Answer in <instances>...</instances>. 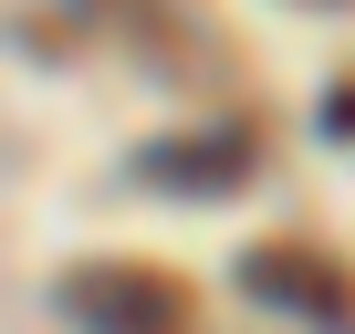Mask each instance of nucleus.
<instances>
[{"mask_svg": "<svg viewBox=\"0 0 355 334\" xmlns=\"http://www.w3.org/2000/svg\"><path fill=\"white\" fill-rule=\"evenodd\" d=\"M241 292L272 303V313H293V324H355V272L324 261V251H303V240L251 251V261H241Z\"/></svg>", "mask_w": 355, "mask_h": 334, "instance_id": "2", "label": "nucleus"}, {"mask_svg": "<svg viewBox=\"0 0 355 334\" xmlns=\"http://www.w3.org/2000/svg\"><path fill=\"white\" fill-rule=\"evenodd\" d=\"M313 11H334V0H313Z\"/></svg>", "mask_w": 355, "mask_h": 334, "instance_id": "5", "label": "nucleus"}, {"mask_svg": "<svg viewBox=\"0 0 355 334\" xmlns=\"http://www.w3.org/2000/svg\"><path fill=\"white\" fill-rule=\"evenodd\" d=\"M324 125H334V136L355 146V84H334V94H324Z\"/></svg>", "mask_w": 355, "mask_h": 334, "instance_id": "4", "label": "nucleus"}, {"mask_svg": "<svg viewBox=\"0 0 355 334\" xmlns=\"http://www.w3.org/2000/svg\"><path fill=\"white\" fill-rule=\"evenodd\" d=\"M63 313L73 324L167 334V324H199V292L178 282V272H146V261H84V272H63Z\"/></svg>", "mask_w": 355, "mask_h": 334, "instance_id": "1", "label": "nucleus"}, {"mask_svg": "<svg viewBox=\"0 0 355 334\" xmlns=\"http://www.w3.org/2000/svg\"><path fill=\"white\" fill-rule=\"evenodd\" d=\"M251 125H209V136H157L146 157H136V178L146 188H178V199H230V188H251Z\"/></svg>", "mask_w": 355, "mask_h": 334, "instance_id": "3", "label": "nucleus"}]
</instances>
